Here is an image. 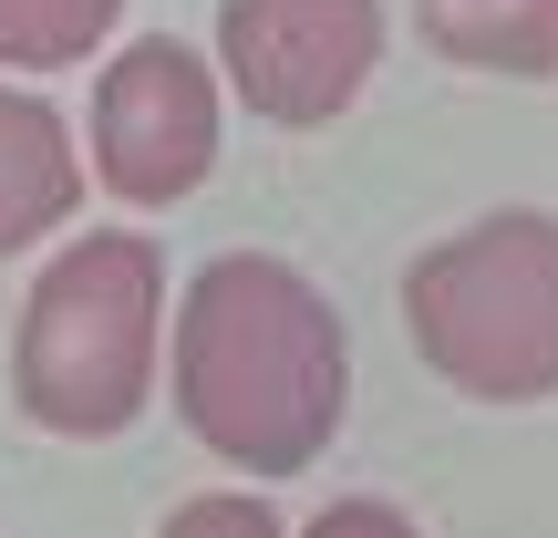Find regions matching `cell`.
Instances as JSON below:
<instances>
[{
  "instance_id": "cell-1",
  "label": "cell",
  "mask_w": 558,
  "mask_h": 538,
  "mask_svg": "<svg viewBox=\"0 0 558 538\" xmlns=\"http://www.w3.org/2000/svg\"><path fill=\"white\" fill-rule=\"evenodd\" d=\"M177 425L239 477H300L352 415V332L311 270L228 249L177 290L166 332Z\"/></svg>"
},
{
  "instance_id": "cell-2",
  "label": "cell",
  "mask_w": 558,
  "mask_h": 538,
  "mask_svg": "<svg viewBox=\"0 0 558 538\" xmlns=\"http://www.w3.org/2000/svg\"><path fill=\"white\" fill-rule=\"evenodd\" d=\"M156 342H166V249L145 228H83L21 290L11 404L41 435L104 445L156 404Z\"/></svg>"
},
{
  "instance_id": "cell-3",
  "label": "cell",
  "mask_w": 558,
  "mask_h": 538,
  "mask_svg": "<svg viewBox=\"0 0 558 538\" xmlns=\"http://www.w3.org/2000/svg\"><path fill=\"white\" fill-rule=\"evenodd\" d=\"M403 332L424 373L476 404H548L558 394V218L548 207H486L445 228L403 270Z\"/></svg>"
},
{
  "instance_id": "cell-4",
  "label": "cell",
  "mask_w": 558,
  "mask_h": 538,
  "mask_svg": "<svg viewBox=\"0 0 558 538\" xmlns=\"http://www.w3.org/2000/svg\"><path fill=\"white\" fill-rule=\"evenodd\" d=\"M218 115L228 83L197 41L145 32L94 73V187L124 207H177L218 166Z\"/></svg>"
},
{
  "instance_id": "cell-5",
  "label": "cell",
  "mask_w": 558,
  "mask_h": 538,
  "mask_svg": "<svg viewBox=\"0 0 558 538\" xmlns=\"http://www.w3.org/2000/svg\"><path fill=\"white\" fill-rule=\"evenodd\" d=\"M383 73V0H228L218 83L259 124H331Z\"/></svg>"
},
{
  "instance_id": "cell-6",
  "label": "cell",
  "mask_w": 558,
  "mask_h": 538,
  "mask_svg": "<svg viewBox=\"0 0 558 538\" xmlns=\"http://www.w3.org/2000/svg\"><path fill=\"white\" fill-rule=\"evenodd\" d=\"M83 207V156H73V124L52 115L41 94L0 83V260L41 249L62 218Z\"/></svg>"
},
{
  "instance_id": "cell-7",
  "label": "cell",
  "mask_w": 558,
  "mask_h": 538,
  "mask_svg": "<svg viewBox=\"0 0 558 538\" xmlns=\"http://www.w3.org/2000/svg\"><path fill=\"white\" fill-rule=\"evenodd\" d=\"M414 21L465 73H507V83L558 73V0H414Z\"/></svg>"
},
{
  "instance_id": "cell-8",
  "label": "cell",
  "mask_w": 558,
  "mask_h": 538,
  "mask_svg": "<svg viewBox=\"0 0 558 538\" xmlns=\"http://www.w3.org/2000/svg\"><path fill=\"white\" fill-rule=\"evenodd\" d=\"M114 21L124 0H0V73H73Z\"/></svg>"
},
{
  "instance_id": "cell-9",
  "label": "cell",
  "mask_w": 558,
  "mask_h": 538,
  "mask_svg": "<svg viewBox=\"0 0 558 538\" xmlns=\"http://www.w3.org/2000/svg\"><path fill=\"white\" fill-rule=\"evenodd\" d=\"M156 538H290V528H279V507L248 498V487H207V498H186Z\"/></svg>"
},
{
  "instance_id": "cell-10",
  "label": "cell",
  "mask_w": 558,
  "mask_h": 538,
  "mask_svg": "<svg viewBox=\"0 0 558 538\" xmlns=\"http://www.w3.org/2000/svg\"><path fill=\"white\" fill-rule=\"evenodd\" d=\"M300 538H424L393 498H331L320 518H300Z\"/></svg>"
}]
</instances>
